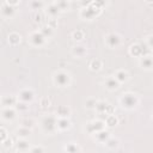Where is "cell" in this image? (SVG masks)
I'll return each mask as SVG.
<instances>
[{"label": "cell", "mask_w": 153, "mask_h": 153, "mask_svg": "<svg viewBox=\"0 0 153 153\" xmlns=\"http://www.w3.org/2000/svg\"><path fill=\"white\" fill-rule=\"evenodd\" d=\"M114 76L117 79V81L120 84H123V82H127L129 80V73L126 71V69H117L114 74Z\"/></svg>", "instance_id": "cell-21"}, {"label": "cell", "mask_w": 153, "mask_h": 153, "mask_svg": "<svg viewBox=\"0 0 153 153\" xmlns=\"http://www.w3.org/2000/svg\"><path fill=\"white\" fill-rule=\"evenodd\" d=\"M93 2L96 4V5H98L100 8H103V7H105V5H106V0H93Z\"/></svg>", "instance_id": "cell-40"}, {"label": "cell", "mask_w": 153, "mask_h": 153, "mask_svg": "<svg viewBox=\"0 0 153 153\" xmlns=\"http://www.w3.org/2000/svg\"><path fill=\"white\" fill-rule=\"evenodd\" d=\"M139 102H140V99H139L137 94H135L133 92H126L120 98V104L126 110H133V109H135L139 105Z\"/></svg>", "instance_id": "cell-1"}, {"label": "cell", "mask_w": 153, "mask_h": 153, "mask_svg": "<svg viewBox=\"0 0 153 153\" xmlns=\"http://www.w3.org/2000/svg\"><path fill=\"white\" fill-rule=\"evenodd\" d=\"M45 39H47V37H45L41 31H33V32H31V33L29 35V37H27L29 43H30L32 47H36V48L42 47V45L45 43Z\"/></svg>", "instance_id": "cell-5"}, {"label": "cell", "mask_w": 153, "mask_h": 153, "mask_svg": "<svg viewBox=\"0 0 153 153\" xmlns=\"http://www.w3.org/2000/svg\"><path fill=\"white\" fill-rule=\"evenodd\" d=\"M30 147V142L25 137H19L16 142V149L19 152H29Z\"/></svg>", "instance_id": "cell-19"}, {"label": "cell", "mask_w": 153, "mask_h": 153, "mask_svg": "<svg viewBox=\"0 0 153 153\" xmlns=\"http://www.w3.org/2000/svg\"><path fill=\"white\" fill-rule=\"evenodd\" d=\"M39 31L47 37V38H49V37H51L53 36V33H54V29L50 26V25H43L41 29H39Z\"/></svg>", "instance_id": "cell-29"}, {"label": "cell", "mask_w": 153, "mask_h": 153, "mask_svg": "<svg viewBox=\"0 0 153 153\" xmlns=\"http://www.w3.org/2000/svg\"><path fill=\"white\" fill-rule=\"evenodd\" d=\"M104 145L106 146L108 149H110V151H115V149H117L118 146H120V140H118L117 137L110 136V137L108 139V141H106Z\"/></svg>", "instance_id": "cell-24"}, {"label": "cell", "mask_w": 153, "mask_h": 153, "mask_svg": "<svg viewBox=\"0 0 153 153\" xmlns=\"http://www.w3.org/2000/svg\"><path fill=\"white\" fill-rule=\"evenodd\" d=\"M72 38L76 42H80L85 38V32L82 30H75V31L72 32Z\"/></svg>", "instance_id": "cell-31"}, {"label": "cell", "mask_w": 153, "mask_h": 153, "mask_svg": "<svg viewBox=\"0 0 153 153\" xmlns=\"http://www.w3.org/2000/svg\"><path fill=\"white\" fill-rule=\"evenodd\" d=\"M100 11H102V8L98 5H96L94 2H92L87 7H81L79 16L84 20H92L94 17H97L100 13Z\"/></svg>", "instance_id": "cell-4"}, {"label": "cell", "mask_w": 153, "mask_h": 153, "mask_svg": "<svg viewBox=\"0 0 153 153\" xmlns=\"http://www.w3.org/2000/svg\"><path fill=\"white\" fill-rule=\"evenodd\" d=\"M122 43V38L118 33L116 32H110L105 36V44L111 48V49H115V48H118Z\"/></svg>", "instance_id": "cell-7"}, {"label": "cell", "mask_w": 153, "mask_h": 153, "mask_svg": "<svg viewBox=\"0 0 153 153\" xmlns=\"http://www.w3.org/2000/svg\"><path fill=\"white\" fill-rule=\"evenodd\" d=\"M129 54H130L133 57H141V56L146 55V51H145L142 44L135 43V44H131V45H130V48H129Z\"/></svg>", "instance_id": "cell-14"}, {"label": "cell", "mask_w": 153, "mask_h": 153, "mask_svg": "<svg viewBox=\"0 0 153 153\" xmlns=\"http://www.w3.org/2000/svg\"><path fill=\"white\" fill-rule=\"evenodd\" d=\"M55 2L59 6V8L61 10V12L69 10V0H56Z\"/></svg>", "instance_id": "cell-34"}, {"label": "cell", "mask_w": 153, "mask_h": 153, "mask_svg": "<svg viewBox=\"0 0 153 153\" xmlns=\"http://www.w3.org/2000/svg\"><path fill=\"white\" fill-rule=\"evenodd\" d=\"M110 136H111V135H110V131H109V130H106L105 128L93 134L94 140H96L97 142H99V143H105Z\"/></svg>", "instance_id": "cell-17"}, {"label": "cell", "mask_w": 153, "mask_h": 153, "mask_svg": "<svg viewBox=\"0 0 153 153\" xmlns=\"http://www.w3.org/2000/svg\"><path fill=\"white\" fill-rule=\"evenodd\" d=\"M17 103H18V96L4 94L1 97V105L2 106H16Z\"/></svg>", "instance_id": "cell-15"}, {"label": "cell", "mask_w": 153, "mask_h": 153, "mask_svg": "<svg viewBox=\"0 0 153 153\" xmlns=\"http://www.w3.org/2000/svg\"><path fill=\"white\" fill-rule=\"evenodd\" d=\"M1 145H2V147H4V148H11V147H12V145H13V141H12V139H11V137H7L4 142H1Z\"/></svg>", "instance_id": "cell-38"}, {"label": "cell", "mask_w": 153, "mask_h": 153, "mask_svg": "<svg viewBox=\"0 0 153 153\" xmlns=\"http://www.w3.org/2000/svg\"><path fill=\"white\" fill-rule=\"evenodd\" d=\"M72 123L69 121L68 117H57V123H56V127H57V130L59 131H65V130H68L71 128Z\"/></svg>", "instance_id": "cell-18"}, {"label": "cell", "mask_w": 153, "mask_h": 153, "mask_svg": "<svg viewBox=\"0 0 153 153\" xmlns=\"http://www.w3.org/2000/svg\"><path fill=\"white\" fill-rule=\"evenodd\" d=\"M87 54V48L82 44H75L73 48H72V55L74 57H78V59H82L84 56H86Z\"/></svg>", "instance_id": "cell-16"}, {"label": "cell", "mask_w": 153, "mask_h": 153, "mask_svg": "<svg viewBox=\"0 0 153 153\" xmlns=\"http://www.w3.org/2000/svg\"><path fill=\"white\" fill-rule=\"evenodd\" d=\"M146 44H147V47H148L149 49L153 50V35H151V36H148V37L146 38Z\"/></svg>", "instance_id": "cell-39"}, {"label": "cell", "mask_w": 153, "mask_h": 153, "mask_svg": "<svg viewBox=\"0 0 153 153\" xmlns=\"http://www.w3.org/2000/svg\"><path fill=\"white\" fill-rule=\"evenodd\" d=\"M88 67H90L91 71H93V72H98V71L102 69V67H103V62H102L99 59H93V60L90 62Z\"/></svg>", "instance_id": "cell-28"}, {"label": "cell", "mask_w": 153, "mask_h": 153, "mask_svg": "<svg viewBox=\"0 0 153 153\" xmlns=\"http://www.w3.org/2000/svg\"><path fill=\"white\" fill-rule=\"evenodd\" d=\"M94 110H96L98 114H105L106 116L110 115V114H114V108H112L109 103H106V102H104V100H98V102H97V105H96V108H94Z\"/></svg>", "instance_id": "cell-9"}, {"label": "cell", "mask_w": 153, "mask_h": 153, "mask_svg": "<svg viewBox=\"0 0 153 153\" xmlns=\"http://www.w3.org/2000/svg\"><path fill=\"white\" fill-rule=\"evenodd\" d=\"M57 117H69L71 116V108L67 105H59L55 111Z\"/></svg>", "instance_id": "cell-23"}, {"label": "cell", "mask_w": 153, "mask_h": 153, "mask_svg": "<svg viewBox=\"0 0 153 153\" xmlns=\"http://www.w3.org/2000/svg\"><path fill=\"white\" fill-rule=\"evenodd\" d=\"M31 128H27V127H23V126H20L19 128H17V130H16V134H17V136L18 137H27V136H30L31 135Z\"/></svg>", "instance_id": "cell-25"}, {"label": "cell", "mask_w": 153, "mask_h": 153, "mask_svg": "<svg viewBox=\"0 0 153 153\" xmlns=\"http://www.w3.org/2000/svg\"><path fill=\"white\" fill-rule=\"evenodd\" d=\"M104 128H105V122L102 121V120H94V121L87 122L85 124V131L88 135H93L94 133H97V131H99Z\"/></svg>", "instance_id": "cell-6"}, {"label": "cell", "mask_w": 153, "mask_h": 153, "mask_svg": "<svg viewBox=\"0 0 153 153\" xmlns=\"http://www.w3.org/2000/svg\"><path fill=\"white\" fill-rule=\"evenodd\" d=\"M33 98H35V92L31 88H23L18 93V100H22V102L31 103Z\"/></svg>", "instance_id": "cell-10"}, {"label": "cell", "mask_w": 153, "mask_h": 153, "mask_svg": "<svg viewBox=\"0 0 153 153\" xmlns=\"http://www.w3.org/2000/svg\"><path fill=\"white\" fill-rule=\"evenodd\" d=\"M7 42L11 47H16L22 42V36L18 32H10L7 36Z\"/></svg>", "instance_id": "cell-22"}, {"label": "cell", "mask_w": 153, "mask_h": 153, "mask_svg": "<svg viewBox=\"0 0 153 153\" xmlns=\"http://www.w3.org/2000/svg\"><path fill=\"white\" fill-rule=\"evenodd\" d=\"M30 7H31V10H35V11L43 10L44 2H43L42 0H32V1L30 2Z\"/></svg>", "instance_id": "cell-30"}, {"label": "cell", "mask_w": 153, "mask_h": 153, "mask_svg": "<svg viewBox=\"0 0 153 153\" xmlns=\"http://www.w3.org/2000/svg\"><path fill=\"white\" fill-rule=\"evenodd\" d=\"M97 102H98V100H96L94 98H88V99H86V102H85V106H86L87 109H94L96 105H97Z\"/></svg>", "instance_id": "cell-35"}, {"label": "cell", "mask_w": 153, "mask_h": 153, "mask_svg": "<svg viewBox=\"0 0 153 153\" xmlns=\"http://www.w3.org/2000/svg\"><path fill=\"white\" fill-rule=\"evenodd\" d=\"M152 120H153V114H152Z\"/></svg>", "instance_id": "cell-47"}, {"label": "cell", "mask_w": 153, "mask_h": 153, "mask_svg": "<svg viewBox=\"0 0 153 153\" xmlns=\"http://www.w3.org/2000/svg\"><path fill=\"white\" fill-rule=\"evenodd\" d=\"M29 152H31V153H43V152H45V148L43 146H32V147H30Z\"/></svg>", "instance_id": "cell-36"}, {"label": "cell", "mask_w": 153, "mask_h": 153, "mask_svg": "<svg viewBox=\"0 0 153 153\" xmlns=\"http://www.w3.org/2000/svg\"><path fill=\"white\" fill-rule=\"evenodd\" d=\"M105 126L106 127H109V128H112V127H115V126H117L118 124V120H117V117L114 115V114H110V115H108L106 117H105Z\"/></svg>", "instance_id": "cell-27"}, {"label": "cell", "mask_w": 153, "mask_h": 153, "mask_svg": "<svg viewBox=\"0 0 153 153\" xmlns=\"http://www.w3.org/2000/svg\"><path fill=\"white\" fill-rule=\"evenodd\" d=\"M35 121L32 120V118H30V117H25V118H23V120H20V126H23V127H27V128H33L35 127Z\"/></svg>", "instance_id": "cell-33"}, {"label": "cell", "mask_w": 153, "mask_h": 153, "mask_svg": "<svg viewBox=\"0 0 153 153\" xmlns=\"http://www.w3.org/2000/svg\"><path fill=\"white\" fill-rule=\"evenodd\" d=\"M0 115H1L2 121L11 122L17 117V109L14 106H2Z\"/></svg>", "instance_id": "cell-8"}, {"label": "cell", "mask_w": 153, "mask_h": 153, "mask_svg": "<svg viewBox=\"0 0 153 153\" xmlns=\"http://www.w3.org/2000/svg\"><path fill=\"white\" fill-rule=\"evenodd\" d=\"M103 85H104V87H105L106 90H109V91H116V90L120 87L121 84L117 81V79H116L114 75H111V76H106V78L104 79Z\"/></svg>", "instance_id": "cell-12"}, {"label": "cell", "mask_w": 153, "mask_h": 153, "mask_svg": "<svg viewBox=\"0 0 153 153\" xmlns=\"http://www.w3.org/2000/svg\"><path fill=\"white\" fill-rule=\"evenodd\" d=\"M57 123V116L55 115H45L41 121V128L45 134H53L57 130L56 127Z\"/></svg>", "instance_id": "cell-2"}, {"label": "cell", "mask_w": 153, "mask_h": 153, "mask_svg": "<svg viewBox=\"0 0 153 153\" xmlns=\"http://www.w3.org/2000/svg\"><path fill=\"white\" fill-rule=\"evenodd\" d=\"M139 65H140V67H141L142 69H145V71H151V69H153V56L149 55V54H146V55L141 56L140 60H139Z\"/></svg>", "instance_id": "cell-11"}, {"label": "cell", "mask_w": 153, "mask_h": 153, "mask_svg": "<svg viewBox=\"0 0 153 153\" xmlns=\"http://www.w3.org/2000/svg\"><path fill=\"white\" fill-rule=\"evenodd\" d=\"M146 2H153V0H145Z\"/></svg>", "instance_id": "cell-46"}, {"label": "cell", "mask_w": 153, "mask_h": 153, "mask_svg": "<svg viewBox=\"0 0 153 153\" xmlns=\"http://www.w3.org/2000/svg\"><path fill=\"white\" fill-rule=\"evenodd\" d=\"M60 12H61V10H60L59 6L56 5V2H53V4L48 5L47 8H45V13H47L50 18H56V17L60 14Z\"/></svg>", "instance_id": "cell-20"}, {"label": "cell", "mask_w": 153, "mask_h": 153, "mask_svg": "<svg viewBox=\"0 0 153 153\" xmlns=\"http://www.w3.org/2000/svg\"><path fill=\"white\" fill-rule=\"evenodd\" d=\"M7 137H10L7 130H6L4 127H1V128H0V142H4Z\"/></svg>", "instance_id": "cell-37"}, {"label": "cell", "mask_w": 153, "mask_h": 153, "mask_svg": "<svg viewBox=\"0 0 153 153\" xmlns=\"http://www.w3.org/2000/svg\"><path fill=\"white\" fill-rule=\"evenodd\" d=\"M48 25H50L53 29H55V26L57 25V23H56L55 18H50V19H49V22H48Z\"/></svg>", "instance_id": "cell-45"}, {"label": "cell", "mask_w": 153, "mask_h": 153, "mask_svg": "<svg viewBox=\"0 0 153 153\" xmlns=\"http://www.w3.org/2000/svg\"><path fill=\"white\" fill-rule=\"evenodd\" d=\"M5 2H7L8 5H12V6H17L19 2H20V0H5Z\"/></svg>", "instance_id": "cell-43"}, {"label": "cell", "mask_w": 153, "mask_h": 153, "mask_svg": "<svg viewBox=\"0 0 153 153\" xmlns=\"http://www.w3.org/2000/svg\"><path fill=\"white\" fill-rule=\"evenodd\" d=\"M16 109H17V111H19V112H25V111H27L29 110V103H26V102H22V100H18V103H17V105L14 106Z\"/></svg>", "instance_id": "cell-32"}, {"label": "cell", "mask_w": 153, "mask_h": 153, "mask_svg": "<svg viewBox=\"0 0 153 153\" xmlns=\"http://www.w3.org/2000/svg\"><path fill=\"white\" fill-rule=\"evenodd\" d=\"M92 2H93V0H80L81 7H87V6H90Z\"/></svg>", "instance_id": "cell-42"}, {"label": "cell", "mask_w": 153, "mask_h": 153, "mask_svg": "<svg viewBox=\"0 0 153 153\" xmlns=\"http://www.w3.org/2000/svg\"><path fill=\"white\" fill-rule=\"evenodd\" d=\"M33 18H35L33 20H35L36 23H41V22H42V14H41L39 12H37V13L35 14V17H33Z\"/></svg>", "instance_id": "cell-44"}, {"label": "cell", "mask_w": 153, "mask_h": 153, "mask_svg": "<svg viewBox=\"0 0 153 153\" xmlns=\"http://www.w3.org/2000/svg\"><path fill=\"white\" fill-rule=\"evenodd\" d=\"M53 82L57 87H61V88L67 87L71 84V74L66 71H62V69L56 71L53 74Z\"/></svg>", "instance_id": "cell-3"}, {"label": "cell", "mask_w": 153, "mask_h": 153, "mask_svg": "<svg viewBox=\"0 0 153 153\" xmlns=\"http://www.w3.org/2000/svg\"><path fill=\"white\" fill-rule=\"evenodd\" d=\"M1 14H2L4 18H7V19L13 18L14 14H16V8H14V6L8 5L7 2H4V4L1 5Z\"/></svg>", "instance_id": "cell-13"}, {"label": "cell", "mask_w": 153, "mask_h": 153, "mask_svg": "<svg viewBox=\"0 0 153 153\" xmlns=\"http://www.w3.org/2000/svg\"><path fill=\"white\" fill-rule=\"evenodd\" d=\"M63 149H65L66 152H68V153H78V152H81V147H80L78 143H75V142H69V143H67V145L63 147Z\"/></svg>", "instance_id": "cell-26"}, {"label": "cell", "mask_w": 153, "mask_h": 153, "mask_svg": "<svg viewBox=\"0 0 153 153\" xmlns=\"http://www.w3.org/2000/svg\"><path fill=\"white\" fill-rule=\"evenodd\" d=\"M50 105V102L48 100V98H43L42 100H41V106L43 108V109H45V108H48Z\"/></svg>", "instance_id": "cell-41"}]
</instances>
